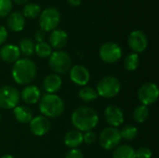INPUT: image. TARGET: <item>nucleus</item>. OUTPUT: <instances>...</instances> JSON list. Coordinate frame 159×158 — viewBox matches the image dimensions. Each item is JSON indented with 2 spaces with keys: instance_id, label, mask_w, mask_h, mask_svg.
<instances>
[{
  "instance_id": "obj_1",
  "label": "nucleus",
  "mask_w": 159,
  "mask_h": 158,
  "mask_svg": "<svg viewBox=\"0 0 159 158\" xmlns=\"http://www.w3.org/2000/svg\"><path fill=\"white\" fill-rule=\"evenodd\" d=\"M72 124L80 132L92 130L99 122L97 112L88 106H82L75 109L72 114Z\"/></svg>"
},
{
  "instance_id": "obj_2",
  "label": "nucleus",
  "mask_w": 159,
  "mask_h": 158,
  "mask_svg": "<svg viewBox=\"0 0 159 158\" xmlns=\"http://www.w3.org/2000/svg\"><path fill=\"white\" fill-rule=\"evenodd\" d=\"M13 80L19 85H29L36 76L37 68L35 63L29 58L19 59L12 68Z\"/></svg>"
},
{
  "instance_id": "obj_3",
  "label": "nucleus",
  "mask_w": 159,
  "mask_h": 158,
  "mask_svg": "<svg viewBox=\"0 0 159 158\" xmlns=\"http://www.w3.org/2000/svg\"><path fill=\"white\" fill-rule=\"evenodd\" d=\"M64 102L56 94H46L39 100V110L47 118L60 116L64 111Z\"/></svg>"
},
{
  "instance_id": "obj_4",
  "label": "nucleus",
  "mask_w": 159,
  "mask_h": 158,
  "mask_svg": "<svg viewBox=\"0 0 159 158\" xmlns=\"http://www.w3.org/2000/svg\"><path fill=\"white\" fill-rule=\"evenodd\" d=\"M48 64L55 74H63L70 71L72 67V60L67 52L62 50H57L52 52L49 56Z\"/></svg>"
},
{
  "instance_id": "obj_5",
  "label": "nucleus",
  "mask_w": 159,
  "mask_h": 158,
  "mask_svg": "<svg viewBox=\"0 0 159 158\" xmlns=\"http://www.w3.org/2000/svg\"><path fill=\"white\" fill-rule=\"evenodd\" d=\"M121 89L120 81L115 76H105L97 85L96 91L99 96L106 99L116 97Z\"/></svg>"
},
{
  "instance_id": "obj_6",
  "label": "nucleus",
  "mask_w": 159,
  "mask_h": 158,
  "mask_svg": "<svg viewBox=\"0 0 159 158\" xmlns=\"http://www.w3.org/2000/svg\"><path fill=\"white\" fill-rule=\"evenodd\" d=\"M61 21V13L56 7H50L44 9L39 18L40 29L45 32H50L57 28Z\"/></svg>"
},
{
  "instance_id": "obj_7",
  "label": "nucleus",
  "mask_w": 159,
  "mask_h": 158,
  "mask_svg": "<svg viewBox=\"0 0 159 158\" xmlns=\"http://www.w3.org/2000/svg\"><path fill=\"white\" fill-rule=\"evenodd\" d=\"M20 100V92L12 86H3L0 88V107L5 110L14 109Z\"/></svg>"
},
{
  "instance_id": "obj_8",
  "label": "nucleus",
  "mask_w": 159,
  "mask_h": 158,
  "mask_svg": "<svg viewBox=\"0 0 159 158\" xmlns=\"http://www.w3.org/2000/svg\"><path fill=\"white\" fill-rule=\"evenodd\" d=\"M120 130L117 128H105L100 134L99 142L104 150H113L116 148L121 142Z\"/></svg>"
},
{
  "instance_id": "obj_9",
  "label": "nucleus",
  "mask_w": 159,
  "mask_h": 158,
  "mask_svg": "<svg viewBox=\"0 0 159 158\" xmlns=\"http://www.w3.org/2000/svg\"><path fill=\"white\" fill-rule=\"evenodd\" d=\"M100 57L106 63H115L121 59L122 49L114 42H106L100 48Z\"/></svg>"
},
{
  "instance_id": "obj_10",
  "label": "nucleus",
  "mask_w": 159,
  "mask_h": 158,
  "mask_svg": "<svg viewBox=\"0 0 159 158\" xmlns=\"http://www.w3.org/2000/svg\"><path fill=\"white\" fill-rule=\"evenodd\" d=\"M159 96L157 86L154 83L148 82L143 84L138 90V98L143 105L148 106L155 103Z\"/></svg>"
},
{
  "instance_id": "obj_11",
  "label": "nucleus",
  "mask_w": 159,
  "mask_h": 158,
  "mask_svg": "<svg viewBox=\"0 0 159 158\" xmlns=\"http://www.w3.org/2000/svg\"><path fill=\"white\" fill-rule=\"evenodd\" d=\"M128 43L133 53L138 54L146 49L148 45V40L144 32L141 30H135L131 32L130 34L129 35Z\"/></svg>"
},
{
  "instance_id": "obj_12",
  "label": "nucleus",
  "mask_w": 159,
  "mask_h": 158,
  "mask_svg": "<svg viewBox=\"0 0 159 158\" xmlns=\"http://www.w3.org/2000/svg\"><path fill=\"white\" fill-rule=\"evenodd\" d=\"M70 79L77 86L85 87L90 79V74L89 70L80 64L75 65L70 69Z\"/></svg>"
},
{
  "instance_id": "obj_13",
  "label": "nucleus",
  "mask_w": 159,
  "mask_h": 158,
  "mask_svg": "<svg viewBox=\"0 0 159 158\" xmlns=\"http://www.w3.org/2000/svg\"><path fill=\"white\" fill-rule=\"evenodd\" d=\"M29 128L34 135L42 137L48 132L50 129V122L46 116L38 115L33 117V119L29 123Z\"/></svg>"
},
{
  "instance_id": "obj_14",
  "label": "nucleus",
  "mask_w": 159,
  "mask_h": 158,
  "mask_svg": "<svg viewBox=\"0 0 159 158\" xmlns=\"http://www.w3.org/2000/svg\"><path fill=\"white\" fill-rule=\"evenodd\" d=\"M104 118L110 127L118 128L124 122V114L118 106L110 105L104 110Z\"/></svg>"
},
{
  "instance_id": "obj_15",
  "label": "nucleus",
  "mask_w": 159,
  "mask_h": 158,
  "mask_svg": "<svg viewBox=\"0 0 159 158\" xmlns=\"http://www.w3.org/2000/svg\"><path fill=\"white\" fill-rule=\"evenodd\" d=\"M20 56V51L18 46L13 44H7L1 47L0 58L7 63H15Z\"/></svg>"
},
{
  "instance_id": "obj_16",
  "label": "nucleus",
  "mask_w": 159,
  "mask_h": 158,
  "mask_svg": "<svg viewBox=\"0 0 159 158\" xmlns=\"http://www.w3.org/2000/svg\"><path fill=\"white\" fill-rule=\"evenodd\" d=\"M49 46L51 48L55 49H61L62 48L68 41V34L65 31L61 29H55L51 31V34L48 36Z\"/></svg>"
},
{
  "instance_id": "obj_17",
  "label": "nucleus",
  "mask_w": 159,
  "mask_h": 158,
  "mask_svg": "<svg viewBox=\"0 0 159 158\" xmlns=\"http://www.w3.org/2000/svg\"><path fill=\"white\" fill-rule=\"evenodd\" d=\"M20 98L26 104H35L41 98L40 89L36 86L28 85L22 89Z\"/></svg>"
},
{
  "instance_id": "obj_18",
  "label": "nucleus",
  "mask_w": 159,
  "mask_h": 158,
  "mask_svg": "<svg viewBox=\"0 0 159 158\" xmlns=\"http://www.w3.org/2000/svg\"><path fill=\"white\" fill-rule=\"evenodd\" d=\"M62 86V79L57 74H50L47 75L43 82L44 89L48 92V94H55V92L59 91Z\"/></svg>"
},
{
  "instance_id": "obj_19",
  "label": "nucleus",
  "mask_w": 159,
  "mask_h": 158,
  "mask_svg": "<svg viewBox=\"0 0 159 158\" xmlns=\"http://www.w3.org/2000/svg\"><path fill=\"white\" fill-rule=\"evenodd\" d=\"M7 24L12 32H20L25 26V18L20 12H12L7 17Z\"/></svg>"
},
{
  "instance_id": "obj_20",
  "label": "nucleus",
  "mask_w": 159,
  "mask_h": 158,
  "mask_svg": "<svg viewBox=\"0 0 159 158\" xmlns=\"http://www.w3.org/2000/svg\"><path fill=\"white\" fill-rule=\"evenodd\" d=\"M63 142H64V144L70 149L77 148L83 142V134L82 132L76 129L70 130L64 135Z\"/></svg>"
},
{
  "instance_id": "obj_21",
  "label": "nucleus",
  "mask_w": 159,
  "mask_h": 158,
  "mask_svg": "<svg viewBox=\"0 0 159 158\" xmlns=\"http://www.w3.org/2000/svg\"><path fill=\"white\" fill-rule=\"evenodd\" d=\"M13 114L16 120L22 124L30 123L33 119V112L27 106H16L13 109Z\"/></svg>"
},
{
  "instance_id": "obj_22",
  "label": "nucleus",
  "mask_w": 159,
  "mask_h": 158,
  "mask_svg": "<svg viewBox=\"0 0 159 158\" xmlns=\"http://www.w3.org/2000/svg\"><path fill=\"white\" fill-rule=\"evenodd\" d=\"M135 149L129 144H122L115 148L113 158H135Z\"/></svg>"
},
{
  "instance_id": "obj_23",
  "label": "nucleus",
  "mask_w": 159,
  "mask_h": 158,
  "mask_svg": "<svg viewBox=\"0 0 159 158\" xmlns=\"http://www.w3.org/2000/svg\"><path fill=\"white\" fill-rule=\"evenodd\" d=\"M78 97L85 102H90L95 101L99 97V95H98L96 89H94L93 88L85 86L79 90Z\"/></svg>"
},
{
  "instance_id": "obj_24",
  "label": "nucleus",
  "mask_w": 159,
  "mask_h": 158,
  "mask_svg": "<svg viewBox=\"0 0 159 158\" xmlns=\"http://www.w3.org/2000/svg\"><path fill=\"white\" fill-rule=\"evenodd\" d=\"M41 14V7L36 3H29L26 4L22 9V15L24 18H30V19H35Z\"/></svg>"
},
{
  "instance_id": "obj_25",
  "label": "nucleus",
  "mask_w": 159,
  "mask_h": 158,
  "mask_svg": "<svg viewBox=\"0 0 159 158\" xmlns=\"http://www.w3.org/2000/svg\"><path fill=\"white\" fill-rule=\"evenodd\" d=\"M34 43L30 38H22L20 41V51L24 56H32L34 53Z\"/></svg>"
},
{
  "instance_id": "obj_26",
  "label": "nucleus",
  "mask_w": 159,
  "mask_h": 158,
  "mask_svg": "<svg viewBox=\"0 0 159 158\" xmlns=\"http://www.w3.org/2000/svg\"><path fill=\"white\" fill-rule=\"evenodd\" d=\"M149 116V109L145 105H139L134 109L133 118L137 123H143Z\"/></svg>"
},
{
  "instance_id": "obj_27",
  "label": "nucleus",
  "mask_w": 159,
  "mask_h": 158,
  "mask_svg": "<svg viewBox=\"0 0 159 158\" xmlns=\"http://www.w3.org/2000/svg\"><path fill=\"white\" fill-rule=\"evenodd\" d=\"M140 64V57L136 53L129 54L124 60V66L128 71H135Z\"/></svg>"
},
{
  "instance_id": "obj_28",
  "label": "nucleus",
  "mask_w": 159,
  "mask_h": 158,
  "mask_svg": "<svg viewBox=\"0 0 159 158\" xmlns=\"http://www.w3.org/2000/svg\"><path fill=\"white\" fill-rule=\"evenodd\" d=\"M34 52L40 58H48L51 55L52 48L48 43L41 42V43H37L34 46Z\"/></svg>"
},
{
  "instance_id": "obj_29",
  "label": "nucleus",
  "mask_w": 159,
  "mask_h": 158,
  "mask_svg": "<svg viewBox=\"0 0 159 158\" xmlns=\"http://www.w3.org/2000/svg\"><path fill=\"white\" fill-rule=\"evenodd\" d=\"M137 135H138L137 128L131 125L126 126L120 130L121 139H124L126 141H132L137 137Z\"/></svg>"
},
{
  "instance_id": "obj_30",
  "label": "nucleus",
  "mask_w": 159,
  "mask_h": 158,
  "mask_svg": "<svg viewBox=\"0 0 159 158\" xmlns=\"http://www.w3.org/2000/svg\"><path fill=\"white\" fill-rule=\"evenodd\" d=\"M12 7V0H0V17L9 15Z\"/></svg>"
},
{
  "instance_id": "obj_31",
  "label": "nucleus",
  "mask_w": 159,
  "mask_h": 158,
  "mask_svg": "<svg viewBox=\"0 0 159 158\" xmlns=\"http://www.w3.org/2000/svg\"><path fill=\"white\" fill-rule=\"evenodd\" d=\"M152 151L147 147H141L135 151V158H151Z\"/></svg>"
},
{
  "instance_id": "obj_32",
  "label": "nucleus",
  "mask_w": 159,
  "mask_h": 158,
  "mask_svg": "<svg viewBox=\"0 0 159 158\" xmlns=\"http://www.w3.org/2000/svg\"><path fill=\"white\" fill-rule=\"evenodd\" d=\"M96 141V133L92 130L86 131L83 134V142L87 144H92Z\"/></svg>"
},
{
  "instance_id": "obj_33",
  "label": "nucleus",
  "mask_w": 159,
  "mask_h": 158,
  "mask_svg": "<svg viewBox=\"0 0 159 158\" xmlns=\"http://www.w3.org/2000/svg\"><path fill=\"white\" fill-rule=\"evenodd\" d=\"M65 158H84V155L80 150L75 148V149H71L66 154Z\"/></svg>"
},
{
  "instance_id": "obj_34",
  "label": "nucleus",
  "mask_w": 159,
  "mask_h": 158,
  "mask_svg": "<svg viewBox=\"0 0 159 158\" xmlns=\"http://www.w3.org/2000/svg\"><path fill=\"white\" fill-rule=\"evenodd\" d=\"M46 38V32L43 31L42 29H38L35 33H34V39L37 43H41L44 42Z\"/></svg>"
},
{
  "instance_id": "obj_35",
  "label": "nucleus",
  "mask_w": 159,
  "mask_h": 158,
  "mask_svg": "<svg viewBox=\"0 0 159 158\" xmlns=\"http://www.w3.org/2000/svg\"><path fill=\"white\" fill-rule=\"evenodd\" d=\"M7 38V31L4 26L0 25V46L6 42Z\"/></svg>"
},
{
  "instance_id": "obj_36",
  "label": "nucleus",
  "mask_w": 159,
  "mask_h": 158,
  "mask_svg": "<svg viewBox=\"0 0 159 158\" xmlns=\"http://www.w3.org/2000/svg\"><path fill=\"white\" fill-rule=\"evenodd\" d=\"M67 2L73 7H78L82 3V0H67Z\"/></svg>"
},
{
  "instance_id": "obj_37",
  "label": "nucleus",
  "mask_w": 159,
  "mask_h": 158,
  "mask_svg": "<svg viewBox=\"0 0 159 158\" xmlns=\"http://www.w3.org/2000/svg\"><path fill=\"white\" fill-rule=\"evenodd\" d=\"M16 4L18 5H24V4H27L28 0H13Z\"/></svg>"
},
{
  "instance_id": "obj_38",
  "label": "nucleus",
  "mask_w": 159,
  "mask_h": 158,
  "mask_svg": "<svg viewBox=\"0 0 159 158\" xmlns=\"http://www.w3.org/2000/svg\"><path fill=\"white\" fill-rule=\"evenodd\" d=\"M0 158H15V157H13V156H10V155H6V156H1Z\"/></svg>"
},
{
  "instance_id": "obj_39",
  "label": "nucleus",
  "mask_w": 159,
  "mask_h": 158,
  "mask_svg": "<svg viewBox=\"0 0 159 158\" xmlns=\"http://www.w3.org/2000/svg\"><path fill=\"white\" fill-rule=\"evenodd\" d=\"M1 119H2V115H1V113H0V122H1Z\"/></svg>"
}]
</instances>
